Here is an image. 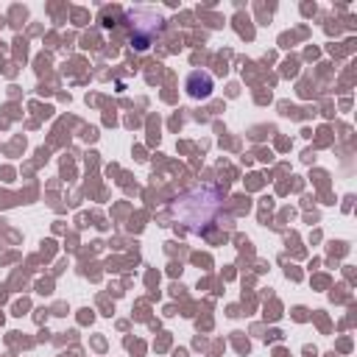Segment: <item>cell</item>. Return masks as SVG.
Segmentation results:
<instances>
[{"label": "cell", "mask_w": 357, "mask_h": 357, "mask_svg": "<svg viewBox=\"0 0 357 357\" xmlns=\"http://www.w3.org/2000/svg\"><path fill=\"white\" fill-rule=\"evenodd\" d=\"M221 204H224V193L218 187L201 184V187H193L190 193H184L173 201V215L182 226L201 235V232H206V226L212 221H215Z\"/></svg>", "instance_id": "obj_1"}, {"label": "cell", "mask_w": 357, "mask_h": 357, "mask_svg": "<svg viewBox=\"0 0 357 357\" xmlns=\"http://www.w3.org/2000/svg\"><path fill=\"white\" fill-rule=\"evenodd\" d=\"M126 23H128V42L134 50H148L154 39H160V34L165 31V17L154 9H128Z\"/></svg>", "instance_id": "obj_2"}, {"label": "cell", "mask_w": 357, "mask_h": 357, "mask_svg": "<svg viewBox=\"0 0 357 357\" xmlns=\"http://www.w3.org/2000/svg\"><path fill=\"white\" fill-rule=\"evenodd\" d=\"M212 87H215V81H212V76H209V73H204V70H193V73L187 76V81H184L187 95H190V98H195V101L209 98V95H212Z\"/></svg>", "instance_id": "obj_3"}]
</instances>
